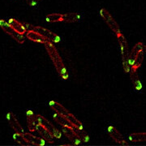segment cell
Returning <instances> with one entry per match:
<instances>
[{
    "label": "cell",
    "instance_id": "16",
    "mask_svg": "<svg viewBox=\"0 0 146 146\" xmlns=\"http://www.w3.org/2000/svg\"><path fill=\"white\" fill-rule=\"evenodd\" d=\"M7 23L10 25V26L11 28H13L16 32H18L19 33L21 34H23L25 35L26 33V29L25 28L24 25L22 22H20L19 21H17L16 19H14V18H11V19H9L7 21Z\"/></svg>",
    "mask_w": 146,
    "mask_h": 146
},
{
    "label": "cell",
    "instance_id": "5",
    "mask_svg": "<svg viewBox=\"0 0 146 146\" xmlns=\"http://www.w3.org/2000/svg\"><path fill=\"white\" fill-rule=\"evenodd\" d=\"M0 28L3 29V31L5 32L7 34H8L11 36L14 40H16V42L20 44H23L25 42L26 37L25 35L19 33L18 32H16L13 28L10 26V25L7 23V21L5 20H0Z\"/></svg>",
    "mask_w": 146,
    "mask_h": 146
},
{
    "label": "cell",
    "instance_id": "21",
    "mask_svg": "<svg viewBox=\"0 0 146 146\" xmlns=\"http://www.w3.org/2000/svg\"><path fill=\"white\" fill-rule=\"evenodd\" d=\"M46 21L48 23L61 22V21H63V14H60V13H51V14H49L46 17Z\"/></svg>",
    "mask_w": 146,
    "mask_h": 146
},
{
    "label": "cell",
    "instance_id": "11",
    "mask_svg": "<svg viewBox=\"0 0 146 146\" xmlns=\"http://www.w3.org/2000/svg\"><path fill=\"white\" fill-rule=\"evenodd\" d=\"M62 127L63 134L72 141L73 145H80L81 141L80 140L78 136L76 135L74 127Z\"/></svg>",
    "mask_w": 146,
    "mask_h": 146
},
{
    "label": "cell",
    "instance_id": "1",
    "mask_svg": "<svg viewBox=\"0 0 146 146\" xmlns=\"http://www.w3.org/2000/svg\"><path fill=\"white\" fill-rule=\"evenodd\" d=\"M45 47L47 53L49 54V56L54 66V68L56 69L58 75L63 79V80H68L69 74H68V70L66 68L65 63H63V60L60 56L59 53L56 49V47L54 46V45L52 42H49L45 44Z\"/></svg>",
    "mask_w": 146,
    "mask_h": 146
},
{
    "label": "cell",
    "instance_id": "15",
    "mask_svg": "<svg viewBox=\"0 0 146 146\" xmlns=\"http://www.w3.org/2000/svg\"><path fill=\"white\" fill-rule=\"evenodd\" d=\"M36 131L46 141V142H48L50 144H53L54 142V136L49 131L46 130L44 127H42V125H40V124L37 125V127H36Z\"/></svg>",
    "mask_w": 146,
    "mask_h": 146
},
{
    "label": "cell",
    "instance_id": "8",
    "mask_svg": "<svg viewBox=\"0 0 146 146\" xmlns=\"http://www.w3.org/2000/svg\"><path fill=\"white\" fill-rule=\"evenodd\" d=\"M32 29H34L36 32H38L39 33L42 34V36H45L49 42H52V43H58L61 41L60 36H58V34H56L55 33H54L51 30L46 29V28H44L42 26H38V25H36V26L33 25Z\"/></svg>",
    "mask_w": 146,
    "mask_h": 146
},
{
    "label": "cell",
    "instance_id": "13",
    "mask_svg": "<svg viewBox=\"0 0 146 146\" xmlns=\"http://www.w3.org/2000/svg\"><path fill=\"white\" fill-rule=\"evenodd\" d=\"M26 37L32 42H36V43H42V44H44V45L47 42H49V41L45 36H42L41 33H39L38 32H36L34 29L28 30L26 32Z\"/></svg>",
    "mask_w": 146,
    "mask_h": 146
},
{
    "label": "cell",
    "instance_id": "12",
    "mask_svg": "<svg viewBox=\"0 0 146 146\" xmlns=\"http://www.w3.org/2000/svg\"><path fill=\"white\" fill-rule=\"evenodd\" d=\"M26 120L28 128L30 131H36L38 122L36 119V115L33 110H28L26 112Z\"/></svg>",
    "mask_w": 146,
    "mask_h": 146
},
{
    "label": "cell",
    "instance_id": "18",
    "mask_svg": "<svg viewBox=\"0 0 146 146\" xmlns=\"http://www.w3.org/2000/svg\"><path fill=\"white\" fill-rule=\"evenodd\" d=\"M80 15L76 12H68L63 14V22L67 23H75L80 20Z\"/></svg>",
    "mask_w": 146,
    "mask_h": 146
},
{
    "label": "cell",
    "instance_id": "6",
    "mask_svg": "<svg viewBox=\"0 0 146 146\" xmlns=\"http://www.w3.org/2000/svg\"><path fill=\"white\" fill-rule=\"evenodd\" d=\"M99 14L101 18L104 21L105 23L108 25V27L115 33V34L121 33L120 28L119 26V25H118V23L115 21V19L113 18V16L110 15V13L108 11L106 10L104 8H102L100 10Z\"/></svg>",
    "mask_w": 146,
    "mask_h": 146
},
{
    "label": "cell",
    "instance_id": "7",
    "mask_svg": "<svg viewBox=\"0 0 146 146\" xmlns=\"http://www.w3.org/2000/svg\"><path fill=\"white\" fill-rule=\"evenodd\" d=\"M36 119H37V122H38V124L42 125L46 130L49 131L54 136V138H56V139H60L61 138L60 131H58L57 127H55L53 125L51 122H50L47 119H46L45 117H43L41 115H36Z\"/></svg>",
    "mask_w": 146,
    "mask_h": 146
},
{
    "label": "cell",
    "instance_id": "17",
    "mask_svg": "<svg viewBox=\"0 0 146 146\" xmlns=\"http://www.w3.org/2000/svg\"><path fill=\"white\" fill-rule=\"evenodd\" d=\"M130 78L132 84H133V87L136 91H141L142 89V84H141V80L140 77L137 74V70H132L131 69L130 72Z\"/></svg>",
    "mask_w": 146,
    "mask_h": 146
},
{
    "label": "cell",
    "instance_id": "3",
    "mask_svg": "<svg viewBox=\"0 0 146 146\" xmlns=\"http://www.w3.org/2000/svg\"><path fill=\"white\" fill-rule=\"evenodd\" d=\"M144 49L145 46L141 42L136 43L132 48L131 53H129V64L131 69L137 70L141 67L144 60Z\"/></svg>",
    "mask_w": 146,
    "mask_h": 146
},
{
    "label": "cell",
    "instance_id": "9",
    "mask_svg": "<svg viewBox=\"0 0 146 146\" xmlns=\"http://www.w3.org/2000/svg\"><path fill=\"white\" fill-rule=\"evenodd\" d=\"M6 119L7 120L9 125L11 126V127L15 131V132L20 133V134H24L25 132L24 128L22 127L21 123L17 119V117L13 112H11V111L7 112V115H6Z\"/></svg>",
    "mask_w": 146,
    "mask_h": 146
},
{
    "label": "cell",
    "instance_id": "20",
    "mask_svg": "<svg viewBox=\"0 0 146 146\" xmlns=\"http://www.w3.org/2000/svg\"><path fill=\"white\" fill-rule=\"evenodd\" d=\"M53 119H54V120L57 123L58 125H60L61 127H72V125L68 122V120L66 119H64L60 115H58V113L54 114Z\"/></svg>",
    "mask_w": 146,
    "mask_h": 146
},
{
    "label": "cell",
    "instance_id": "10",
    "mask_svg": "<svg viewBox=\"0 0 146 146\" xmlns=\"http://www.w3.org/2000/svg\"><path fill=\"white\" fill-rule=\"evenodd\" d=\"M107 131L109 136L118 144L122 145H128L127 142L124 140V137L122 136V134L120 133L119 131L115 128L113 125H110L107 128Z\"/></svg>",
    "mask_w": 146,
    "mask_h": 146
},
{
    "label": "cell",
    "instance_id": "4",
    "mask_svg": "<svg viewBox=\"0 0 146 146\" xmlns=\"http://www.w3.org/2000/svg\"><path fill=\"white\" fill-rule=\"evenodd\" d=\"M117 39L119 42V46L120 47V51L122 55V63H123V68L124 72L127 73H129L131 70V66L129 64V48L128 45L126 40L125 36L122 33H117Z\"/></svg>",
    "mask_w": 146,
    "mask_h": 146
},
{
    "label": "cell",
    "instance_id": "19",
    "mask_svg": "<svg viewBox=\"0 0 146 146\" xmlns=\"http://www.w3.org/2000/svg\"><path fill=\"white\" fill-rule=\"evenodd\" d=\"M128 138L132 142H144L146 141V132L132 133L128 136Z\"/></svg>",
    "mask_w": 146,
    "mask_h": 146
},
{
    "label": "cell",
    "instance_id": "22",
    "mask_svg": "<svg viewBox=\"0 0 146 146\" xmlns=\"http://www.w3.org/2000/svg\"><path fill=\"white\" fill-rule=\"evenodd\" d=\"M74 129H75V131H76V135L78 136V137L80 138V141H83L84 143L89 142V135L86 133V131H84V128L83 129H80V128H75V127H74Z\"/></svg>",
    "mask_w": 146,
    "mask_h": 146
},
{
    "label": "cell",
    "instance_id": "24",
    "mask_svg": "<svg viewBox=\"0 0 146 146\" xmlns=\"http://www.w3.org/2000/svg\"><path fill=\"white\" fill-rule=\"evenodd\" d=\"M27 2L29 3V4L30 6H36L38 3H39V1L40 0H26Z\"/></svg>",
    "mask_w": 146,
    "mask_h": 146
},
{
    "label": "cell",
    "instance_id": "25",
    "mask_svg": "<svg viewBox=\"0 0 146 146\" xmlns=\"http://www.w3.org/2000/svg\"><path fill=\"white\" fill-rule=\"evenodd\" d=\"M145 50H146V46H145Z\"/></svg>",
    "mask_w": 146,
    "mask_h": 146
},
{
    "label": "cell",
    "instance_id": "2",
    "mask_svg": "<svg viewBox=\"0 0 146 146\" xmlns=\"http://www.w3.org/2000/svg\"><path fill=\"white\" fill-rule=\"evenodd\" d=\"M49 106L53 110H54L58 115H60L64 119L68 120V122L72 125L73 127L83 129L84 126L80 120H78V119L73 114H72L68 109H66L63 105L60 104L58 102H55V101H50L49 102Z\"/></svg>",
    "mask_w": 146,
    "mask_h": 146
},
{
    "label": "cell",
    "instance_id": "14",
    "mask_svg": "<svg viewBox=\"0 0 146 146\" xmlns=\"http://www.w3.org/2000/svg\"><path fill=\"white\" fill-rule=\"evenodd\" d=\"M23 136H25V140L27 142L29 143V145H46V141L43 138H40L37 136L33 135L32 133H29V132H25L23 134Z\"/></svg>",
    "mask_w": 146,
    "mask_h": 146
},
{
    "label": "cell",
    "instance_id": "23",
    "mask_svg": "<svg viewBox=\"0 0 146 146\" xmlns=\"http://www.w3.org/2000/svg\"><path fill=\"white\" fill-rule=\"evenodd\" d=\"M13 139H14V141H16L17 144H19L20 145H29V143H28L26 140H25V136H23V134H20V133L15 132V133L13 134Z\"/></svg>",
    "mask_w": 146,
    "mask_h": 146
}]
</instances>
